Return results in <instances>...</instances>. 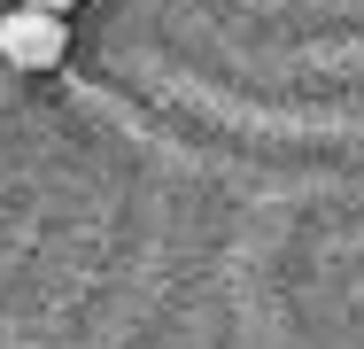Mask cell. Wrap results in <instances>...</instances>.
<instances>
[{
	"mask_svg": "<svg viewBox=\"0 0 364 349\" xmlns=\"http://www.w3.org/2000/svg\"><path fill=\"white\" fill-rule=\"evenodd\" d=\"M16 8H31V16H63V24H70V8H77V0H16Z\"/></svg>",
	"mask_w": 364,
	"mask_h": 349,
	"instance_id": "2",
	"label": "cell"
},
{
	"mask_svg": "<svg viewBox=\"0 0 364 349\" xmlns=\"http://www.w3.org/2000/svg\"><path fill=\"white\" fill-rule=\"evenodd\" d=\"M0 55H8V70H55L70 55V24L16 8V16H0Z\"/></svg>",
	"mask_w": 364,
	"mask_h": 349,
	"instance_id": "1",
	"label": "cell"
}]
</instances>
